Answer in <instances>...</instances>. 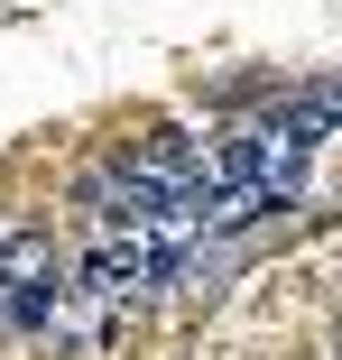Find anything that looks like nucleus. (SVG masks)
Masks as SVG:
<instances>
[{
	"mask_svg": "<svg viewBox=\"0 0 342 360\" xmlns=\"http://www.w3.org/2000/svg\"><path fill=\"white\" fill-rule=\"evenodd\" d=\"M176 277V240H148V231H129V240H102L84 259V296L102 305H129V296H148V286Z\"/></svg>",
	"mask_w": 342,
	"mask_h": 360,
	"instance_id": "nucleus-1",
	"label": "nucleus"
},
{
	"mask_svg": "<svg viewBox=\"0 0 342 360\" xmlns=\"http://www.w3.org/2000/svg\"><path fill=\"white\" fill-rule=\"evenodd\" d=\"M93 203H102V222H120V231H167V185L139 176L129 158L111 176H93Z\"/></svg>",
	"mask_w": 342,
	"mask_h": 360,
	"instance_id": "nucleus-2",
	"label": "nucleus"
}]
</instances>
